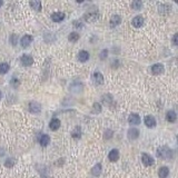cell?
Listing matches in <instances>:
<instances>
[{
	"label": "cell",
	"instance_id": "1",
	"mask_svg": "<svg viewBox=\"0 0 178 178\" xmlns=\"http://www.w3.org/2000/svg\"><path fill=\"white\" fill-rule=\"evenodd\" d=\"M157 156L163 159H171L174 157V153L169 147L161 146L157 149Z\"/></svg>",
	"mask_w": 178,
	"mask_h": 178
},
{
	"label": "cell",
	"instance_id": "2",
	"mask_svg": "<svg viewBox=\"0 0 178 178\" xmlns=\"http://www.w3.org/2000/svg\"><path fill=\"white\" fill-rule=\"evenodd\" d=\"M29 110L32 114H39L41 111V106L40 104H38L36 101H30L29 102Z\"/></svg>",
	"mask_w": 178,
	"mask_h": 178
},
{
	"label": "cell",
	"instance_id": "3",
	"mask_svg": "<svg viewBox=\"0 0 178 178\" xmlns=\"http://www.w3.org/2000/svg\"><path fill=\"white\" fill-rule=\"evenodd\" d=\"M98 16H99V14H98L97 11H90V12H87V14L84 16V19H85L86 21L92 23V21H95V20L98 19Z\"/></svg>",
	"mask_w": 178,
	"mask_h": 178
},
{
	"label": "cell",
	"instance_id": "4",
	"mask_svg": "<svg viewBox=\"0 0 178 178\" xmlns=\"http://www.w3.org/2000/svg\"><path fill=\"white\" fill-rule=\"evenodd\" d=\"M20 61H21V64L23 66H31L33 64V58H32L31 56L29 55H23L21 58H20Z\"/></svg>",
	"mask_w": 178,
	"mask_h": 178
},
{
	"label": "cell",
	"instance_id": "5",
	"mask_svg": "<svg viewBox=\"0 0 178 178\" xmlns=\"http://www.w3.org/2000/svg\"><path fill=\"white\" fill-rule=\"evenodd\" d=\"M127 136L130 140H135V139H137L138 136H139V130H138L137 128H130V129L128 130Z\"/></svg>",
	"mask_w": 178,
	"mask_h": 178
},
{
	"label": "cell",
	"instance_id": "6",
	"mask_svg": "<svg viewBox=\"0 0 178 178\" xmlns=\"http://www.w3.org/2000/svg\"><path fill=\"white\" fill-rule=\"evenodd\" d=\"M121 23V17L118 16V15H114L111 18H110V27L111 28H115L119 26Z\"/></svg>",
	"mask_w": 178,
	"mask_h": 178
},
{
	"label": "cell",
	"instance_id": "7",
	"mask_svg": "<svg viewBox=\"0 0 178 178\" xmlns=\"http://www.w3.org/2000/svg\"><path fill=\"white\" fill-rule=\"evenodd\" d=\"M151 73H154V75H160V73H164V70H165V68H164V66L161 64H156V65H154L153 67H151Z\"/></svg>",
	"mask_w": 178,
	"mask_h": 178
},
{
	"label": "cell",
	"instance_id": "8",
	"mask_svg": "<svg viewBox=\"0 0 178 178\" xmlns=\"http://www.w3.org/2000/svg\"><path fill=\"white\" fill-rule=\"evenodd\" d=\"M142 163H144L145 166H151V165L154 164V159H153V157H151L150 155H148V154H142Z\"/></svg>",
	"mask_w": 178,
	"mask_h": 178
},
{
	"label": "cell",
	"instance_id": "9",
	"mask_svg": "<svg viewBox=\"0 0 178 178\" xmlns=\"http://www.w3.org/2000/svg\"><path fill=\"white\" fill-rule=\"evenodd\" d=\"M31 41H32V37L30 36V35H26V36H23V38H21V40H20L21 47H23V48H26V47H28L30 44H31Z\"/></svg>",
	"mask_w": 178,
	"mask_h": 178
},
{
	"label": "cell",
	"instance_id": "10",
	"mask_svg": "<svg viewBox=\"0 0 178 178\" xmlns=\"http://www.w3.org/2000/svg\"><path fill=\"white\" fill-rule=\"evenodd\" d=\"M132 23L135 28H140L142 26V23H144V18L142 16H136L135 18L132 19Z\"/></svg>",
	"mask_w": 178,
	"mask_h": 178
},
{
	"label": "cell",
	"instance_id": "11",
	"mask_svg": "<svg viewBox=\"0 0 178 178\" xmlns=\"http://www.w3.org/2000/svg\"><path fill=\"white\" fill-rule=\"evenodd\" d=\"M145 125L148 128H154L156 126V119L153 116H146L145 117Z\"/></svg>",
	"mask_w": 178,
	"mask_h": 178
},
{
	"label": "cell",
	"instance_id": "12",
	"mask_svg": "<svg viewBox=\"0 0 178 178\" xmlns=\"http://www.w3.org/2000/svg\"><path fill=\"white\" fill-rule=\"evenodd\" d=\"M128 123L130 125H139L140 124V117L137 114H132L128 118Z\"/></svg>",
	"mask_w": 178,
	"mask_h": 178
},
{
	"label": "cell",
	"instance_id": "13",
	"mask_svg": "<svg viewBox=\"0 0 178 178\" xmlns=\"http://www.w3.org/2000/svg\"><path fill=\"white\" fill-rule=\"evenodd\" d=\"M51 19L55 23H60L65 19V14L64 12H54L51 15Z\"/></svg>",
	"mask_w": 178,
	"mask_h": 178
},
{
	"label": "cell",
	"instance_id": "14",
	"mask_svg": "<svg viewBox=\"0 0 178 178\" xmlns=\"http://www.w3.org/2000/svg\"><path fill=\"white\" fill-rule=\"evenodd\" d=\"M92 79H94V81H95L96 85H101V84L104 82V76H102L100 73H98V71L94 73V75H92Z\"/></svg>",
	"mask_w": 178,
	"mask_h": 178
},
{
	"label": "cell",
	"instance_id": "15",
	"mask_svg": "<svg viewBox=\"0 0 178 178\" xmlns=\"http://www.w3.org/2000/svg\"><path fill=\"white\" fill-rule=\"evenodd\" d=\"M60 125H61V123H60L59 119L54 118V119H51L50 124H49V127H50L51 130H57V129L60 128Z\"/></svg>",
	"mask_w": 178,
	"mask_h": 178
},
{
	"label": "cell",
	"instance_id": "16",
	"mask_svg": "<svg viewBox=\"0 0 178 178\" xmlns=\"http://www.w3.org/2000/svg\"><path fill=\"white\" fill-rule=\"evenodd\" d=\"M39 142H40V145L42 147H46L48 146V144L50 142V137L48 136V135H41L40 138H39Z\"/></svg>",
	"mask_w": 178,
	"mask_h": 178
},
{
	"label": "cell",
	"instance_id": "17",
	"mask_svg": "<svg viewBox=\"0 0 178 178\" xmlns=\"http://www.w3.org/2000/svg\"><path fill=\"white\" fill-rule=\"evenodd\" d=\"M82 89V84L79 81H73L71 85H70V90H73V92H81Z\"/></svg>",
	"mask_w": 178,
	"mask_h": 178
},
{
	"label": "cell",
	"instance_id": "18",
	"mask_svg": "<svg viewBox=\"0 0 178 178\" xmlns=\"http://www.w3.org/2000/svg\"><path fill=\"white\" fill-rule=\"evenodd\" d=\"M78 59L80 60L81 62H86L87 60L89 59V52L86 50H81L78 55Z\"/></svg>",
	"mask_w": 178,
	"mask_h": 178
},
{
	"label": "cell",
	"instance_id": "19",
	"mask_svg": "<svg viewBox=\"0 0 178 178\" xmlns=\"http://www.w3.org/2000/svg\"><path fill=\"white\" fill-rule=\"evenodd\" d=\"M108 158H109L110 161H116V160H118L119 158V151L117 149H113V150L109 153V155H108Z\"/></svg>",
	"mask_w": 178,
	"mask_h": 178
},
{
	"label": "cell",
	"instance_id": "20",
	"mask_svg": "<svg viewBox=\"0 0 178 178\" xmlns=\"http://www.w3.org/2000/svg\"><path fill=\"white\" fill-rule=\"evenodd\" d=\"M166 118H167L169 123H175L176 119H177V115H176V113L174 110H169L167 115H166Z\"/></svg>",
	"mask_w": 178,
	"mask_h": 178
},
{
	"label": "cell",
	"instance_id": "21",
	"mask_svg": "<svg viewBox=\"0 0 178 178\" xmlns=\"http://www.w3.org/2000/svg\"><path fill=\"white\" fill-rule=\"evenodd\" d=\"M158 11L159 14L164 15L170 11V7L168 5H164V4H158Z\"/></svg>",
	"mask_w": 178,
	"mask_h": 178
},
{
	"label": "cell",
	"instance_id": "22",
	"mask_svg": "<svg viewBox=\"0 0 178 178\" xmlns=\"http://www.w3.org/2000/svg\"><path fill=\"white\" fill-rule=\"evenodd\" d=\"M158 175L160 178H167V176L169 175V169L167 167H160L158 170Z\"/></svg>",
	"mask_w": 178,
	"mask_h": 178
},
{
	"label": "cell",
	"instance_id": "23",
	"mask_svg": "<svg viewBox=\"0 0 178 178\" xmlns=\"http://www.w3.org/2000/svg\"><path fill=\"white\" fill-rule=\"evenodd\" d=\"M101 173V165L100 164H96L95 166H94V168L92 169V174L94 175V176H99Z\"/></svg>",
	"mask_w": 178,
	"mask_h": 178
},
{
	"label": "cell",
	"instance_id": "24",
	"mask_svg": "<svg viewBox=\"0 0 178 178\" xmlns=\"http://www.w3.org/2000/svg\"><path fill=\"white\" fill-rule=\"evenodd\" d=\"M80 136H81V129H80V127H76L75 130L71 132V137L75 138V139H79Z\"/></svg>",
	"mask_w": 178,
	"mask_h": 178
},
{
	"label": "cell",
	"instance_id": "25",
	"mask_svg": "<svg viewBox=\"0 0 178 178\" xmlns=\"http://www.w3.org/2000/svg\"><path fill=\"white\" fill-rule=\"evenodd\" d=\"M9 71V65L7 64V62H2V64H0V73H2V75H5Z\"/></svg>",
	"mask_w": 178,
	"mask_h": 178
},
{
	"label": "cell",
	"instance_id": "26",
	"mask_svg": "<svg viewBox=\"0 0 178 178\" xmlns=\"http://www.w3.org/2000/svg\"><path fill=\"white\" fill-rule=\"evenodd\" d=\"M30 7L32 9L37 10V11H40L41 10V2L40 1H30Z\"/></svg>",
	"mask_w": 178,
	"mask_h": 178
},
{
	"label": "cell",
	"instance_id": "27",
	"mask_svg": "<svg viewBox=\"0 0 178 178\" xmlns=\"http://www.w3.org/2000/svg\"><path fill=\"white\" fill-rule=\"evenodd\" d=\"M142 7V2L140 0H136V1H134L132 4V8L134 10H140Z\"/></svg>",
	"mask_w": 178,
	"mask_h": 178
},
{
	"label": "cell",
	"instance_id": "28",
	"mask_svg": "<svg viewBox=\"0 0 178 178\" xmlns=\"http://www.w3.org/2000/svg\"><path fill=\"white\" fill-rule=\"evenodd\" d=\"M68 39H69V41H71V42H76V41L79 39V33H77V32H71V33H69Z\"/></svg>",
	"mask_w": 178,
	"mask_h": 178
},
{
	"label": "cell",
	"instance_id": "29",
	"mask_svg": "<svg viewBox=\"0 0 178 178\" xmlns=\"http://www.w3.org/2000/svg\"><path fill=\"white\" fill-rule=\"evenodd\" d=\"M100 111H101V105L98 104V102H95V104L92 105V113H94V114H98V113H100Z\"/></svg>",
	"mask_w": 178,
	"mask_h": 178
},
{
	"label": "cell",
	"instance_id": "30",
	"mask_svg": "<svg viewBox=\"0 0 178 178\" xmlns=\"http://www.w3.org/2000/svg\"><path fill=\"white\" fill-rule=\"evenodd\" d=\"M15 164H16V159H15V158H9V159L6 160L5 166L8 167V168H10V167H14Z\"/></svg>",
	"mask_w": 178,
	"mask_h": 178
},
{
	"label": "cell",
	"instance_id": "31",
	"mask_svg": "<svg viewBox=\"0 0 178 178\" xmlns=\"http://www.w3.org/2000/svg\"><path fill=\"white\" fill-rule=\"evenodd\" d=\"M17 40H18V36H17V35H12V36L10 37V42H11L12 46H16V45H17Z\"/></svg>",
	"mask_w": 178,
	"mask_h": 178
},
{
	"label": "cell",
	"instance_id": "32",
	"mask_svg": "<svg viewBox=\"0 0 178 178\" xmlns=\"http://www.w3.org/2000/svg\"><path fill=\"white\" fill-rule=\"evenodd\" d=\"M107 55H108V51H107V49H104V50H101V52H100V59L101 60H104V59H106L107 58Z\"/></svg>",
	"mask_w": 178,
	"mask_h": 178
},
{
	"label": "cell",
	"instance_id": "33",
	"mask_svg": "<svg viewBox=\"0 0 178 178\" xmlns=\"http://www.w3.org/2000/svg\"><path fill=\"white\" fill-rule=\"evenodd\" d=\"M11 85L15 87V88H17L19 85V81H18V79H15V78H12V80H11Z\"/></svg>",
	"mask_w": 178,
	"mask_h": 178
},
{
	"label": "cell",
	"instance_id": "34",
	"mask_svg": "<svg viewBox=\"0 0 178 178\" xmlns=\"http://www.w3.org/2000/svg\"><path fill=\"white\" fill-rule=\"evenodd\" d=\"M73 26H75L76 28H82V26H84V25H82V23H80V21H77V20H76V21H73Z\"/></svg>",
	"mask_w": 178,
	"mask_h": 178
},
{
	"label": "cell",
	"instance_id": "35",
	"mask_svg": "<svg viewBox=\"0 0 178 178\" xmlns=\"http://www.w3.org/2000/svg\"><path fill=\"white\" fill-rule=\"evenodd\" d=\"M177 38H178V35L177 33H175V35H174V38H173V45L174 46H177Z\"/></svg>",
	"mask_w": 178,
	"mask_h": 178
},
{
	"label": "cell",
	"instance_id": "36",
	"mask_svg": "<svg viewBox=\"0 0 178 178\" xmlns=\"http://www.w3.org/2000/svg\"><path fill=\"white\" fill-rule=\"evenodd\" d=\"M105 138H110L111 136H113V132L111 130H107V132H105Z\"/></svg>",
	"mask_w": 178,
	"mask_h": 178
},
{
	"label": "cell",
	"instance_id": "37",
	"mask_svg": "<svg viewBox=\"0 0 178 178\" xmlns=\"http://www.w3.org/2000/svg\"><path fill=\"white\" fill-rule=\"evenodd\" d=\"M2 4H4V2H2V1H1V0H0V7H1V6H2Z\"/></svg>",
	"mask_w": 178,
	"mask_h": 178
},
{
	"label": "cell",
	"instance_id": "38",
	"mask_svg": "<svg viewBox=\"0 0 178 178\" xmlns=\"http://www.w3.org/2000/svg\"><path fill=\"white\" fill-rule=\"evenodd\" d=\"M0 98H1V92H0Z\"/></svg>",
	"mask_w": 178,
	"mask_h": 178
}]
</instances>
